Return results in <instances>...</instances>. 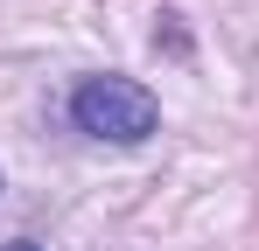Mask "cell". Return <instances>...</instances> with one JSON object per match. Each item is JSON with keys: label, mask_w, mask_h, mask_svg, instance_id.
Returning <instances> with one entry per match:
<instances>
[{"label": "cell", "mask_w": 259, "mask_h": 251, "mask_svg": "<svg viewBox=\"0 0 259 251\" xmlns=\"http://www.w3.org/2000/svg\"><path fill=\"white\" fill-rule=\"evenodd\" d=\"M70 119H77V133H91V140L140 147V140L161 126V105H154L147 84H133V77H84L70 91Z\"/></svg>", "instance_id": "6da1fadb"}, {"label": "cell", "mask_w": 259, "mask_h": 251, "mask_svg": "<svg viewBox=\"0 0 259 251\" xmlns=\"http://www.w3.org/2000/svg\"><path fill=\"white\" fill-rule=\"evenodd\" d=\"M0 251H42V244H35V237H14V244H0Z\"/></svg>", "instance_id": "7a4b0ae2"}]
</instances>
